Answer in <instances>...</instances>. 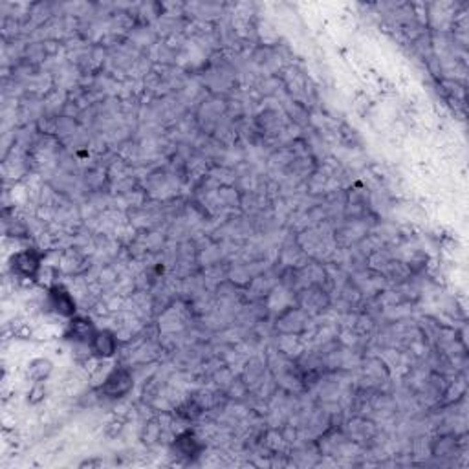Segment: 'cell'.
I'll list each match as a JSON object with an SVG mask.
<instances>
[{"label":"cell","instance_id":"cell-1","mask_svg":"<svg viewBox=\"0 0 469 469\" xmlns=\"http://www.w3.org/2000/svg\"><path fill=\"white\" fill-rule=\"evenodd\" d=\"M132 385V374L127 369H114L101 385V392L107 398H123L125 394H129Z\"/></svg>","mask_w":469,"mask_h":469},{"label":"cell","instance_id":"cell-2","mask_svg":"<svg viewBox=\"0 0 469 469\" xmlns=\"http://www.w3.org/2000/svg\"><path fill=\"white\" fill-rule=\"evenodd\" d=\"M40 262H43L40 255L35 249H24L11 257V270L13 273H19L20 277L33 279L40 272Z\"/></svg>","mask_w":469,"mask_h":469},{"label":"cell","instance_id":"cell-3","mask_svg":"<svg viewBox=\"0 0 469 469\" xmlns=\"http://www.w3.org/2000/svg\"><path fill=\"white\" fill-rule=\"evenodd\" d=\"M95 334L98 330H95L94 323L86 317H74L68 323V330H66V337L74 339L75 343H84V345H90Z\"/></svg>","mask_w":469,"mask_h":469},{"label":"cell","instance_id":"cell-4","mask_svg":"<svg viewBox=\"0 0 469 469\" xmlns=\"http://www.w3.org/2000/svg\"><path fill=\"white\" fill-rule=\"evenodd\" d=\"M49 307L54 308L59 316L72 317L75 314L74 297L63 286H54L49 290Z\"/></svg>","mask_w":469,"mask_h":469},{"label":"cell","instance_id":"cell-5","mask_svg":"<svg viewBox=\"0 0 469 469\" xmlns=\"http://www.w3.org/2000/svg\"><path fill=\"white\" fill-rule=\"evenodd\" d=\"M90 348L98 357H103V360L105 357H112L116 351H118V339L109 330L98 332L92 343H90Z\"/></svg>","mask_w":469,"mask_h":469},{"label":"cell","instance_id":"cell-6","mask_svg":"<svg viewBox=\"0 0 469 469\" xmlns=\"http://www.w3.org/2000/svg\"><path fill=\"white\" fill-rule=\"evenodd\" d=\"M174 449H178L180 456H189L191 459L200 451V445H198V440L193 433H183L174 442Z\"/></svg>","mask_w":469,"mask_h":469},{"label":"cell","instance_id":"cell-7","mask_svg":"<svg viewBox=\"0 0 469 469\" xmlns=\"http://www.w3.org/2000/svg\"><path fill=\"white\" fill-rule=\"evenodd\" d=\"M49 372H52V363L48 360L39 357V360H33L30 363V376L35 380V383L45 381L49 376Z\"/></svg>","mask_w":469,"mask_h":469}]
</instances>
